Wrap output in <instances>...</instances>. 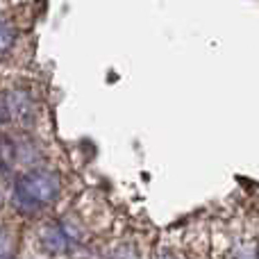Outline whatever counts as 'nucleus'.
<instances>
[{
	"instance_id": "obj_1",
	"label": "nucleus",
	"mask_w": 259,
	"mask_h": 259,
	"mask_svg": "<svg viewBox=\"0 0 259 259\" xmlns=\"http://www.w3.org/2000/svg\"><path fill=\"white\" fill-rule=\"evenodd\" d=\"M59 178L53 170H30L14 184V202L21 211H36L59 196Z\"/></svg>"
},
{
	"instance_id": "obj_2",
	"label": "nucleus",
	"mask_w": 259,
	"mask_h": 259,
	"mask_svg": "<svg viewBox=\"0 0 259 259\" xmlns=\"http://www.w3.org/2000/svg\"><path fill=\"white\" fill-rule=\"evenodd\" d=\"M39 239H41V246L48 252H53V255H59V252H64L68 248V234L64 232L62 225H46L41 230Z\"/></svg>"
},
{
	"instance_id": "obj_3",
	"label": "nucleus",
	"mask_w": 259,
	"mask_h": 259,
	"mask_svg": "<svg viewBox=\"0 0 259 259\" xmlns=\"http://www.w3.org/2000/svg\"><path fill=\"white\" fill-rule=\"evenodd\" d=\"M12 44H14V30L9 25H5V23H0V59L9 53Z\"/></svg>"
},
{
	"instance_id": "obj_4",
	"label": "nucleus",
	"mask_w": 259,
	"mask_h": 259,
	"mask_svg": "<svg viewBox=\"0 0 259 259\" xmlns=\"http://www.w3.org/2000/svg\"><path fill=\"white\" fill-rule=\"evenodd\" d=\"M14 161V146L9 139L0 137V168H7Z\"/></svg>"
},
{
	"instance_id": "obj_5",
	"label": "nucleus",
	"mask_w": 259,
	"mask_h": 259,
	"mask_svg": "<svg viewBox=\"0 0 259 259\" xmlns=\"http://www.w3.org/2000/svg\"><path fill=\"white\" fill-rule=\"evenodd\" d=\"M234 259H257V250L252 243H241L234 250Z\"/></svg>"
},
{
	"instance_id": "obj_6",
	"label": "nucleus",
	"mask_w": 259,
	"mask_h": 259,
	"mask_svg": "<svg viewBox=\"0 0 259 259\" xmlns=\"http://www.w3.org/2000/svg\"><path fill=\"white\" fill-rule=\"evenodd\" d=\"M159 259H175V257H173V255H161Z\"/></svg>"
},
{
	"instance_id": "obj_7",
	"label": "nucleus",
	"mask_w": 259,
	"mask_h": 259,
	"mask_svg": "<svg viewBox=\"0 0 259 259\" xmlns=\"http://www.w3.org/2000/svg\"><path fill=\"white\" fill-rule=\"evenodd\" d=\"M0 202H3V198H0Z\"/></svg>"
}]
</instances>
